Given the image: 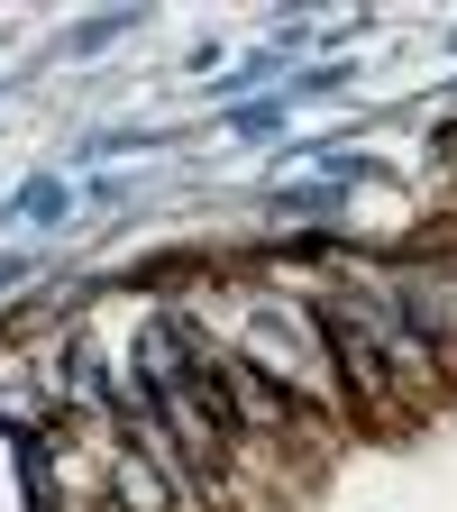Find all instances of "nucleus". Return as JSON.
Listing matches in <instances>:
<instances>
[{
  "instance_id": "obj_1",
  "label": "nucleus",
  "mask_w": 457,
  "mask_h": 512,
  "mask_svg": "<svg viewBox=\"0 0 457 512\" xmlns=\"http://www.w3.org/2000/svg\"><path fill=\"white\" fill-rule=\"evenodd\" d=\"M320 339H330V357H339V375H348V394H357V412L366 421H394V357H384V339H375V320L366 311H348V302H320Z\"/></svg>"
},
{
  "instance_id": "obj_2",
  "label": "nucleus",
  "mask_w": 457,
  "mask_h": 512,
  "mask_svg": "<svg viewBox=\"0 0 457 512\" xmlns=\"http://www.w3.org/2000/svg\"><path fill=\"white\" fill-rule=\"evenodd\" d=\"M403 320H412V339L439 366H457V275H412L403 284Z\"/></svg>"
},
{
  "instance_id": "obj_3",
  "label": "nucleus",
  "mask_w": 457,
  "mask_h": 512,
  "mask_svg": "<svg viewBox=\"0 0 457 512\" xmlns=\"http://www.w3.org/2000/svg\"><path fill=\"white\" fill-rule=\"evenodd\" d=\"M156 467H165V458H147V448H119V467H110L119 503H128V512H192V503H183V494H174Z\"/></svg>"
},
{
  "instance_id": "obj_4",
  "label": "nucleus",
  "mask_w": 457,
  "mask_h": 512,
  "mask_svg": "<svg viewBox=\"0 0 457 512\" xmlns=\"http://www.w3.org/2000/svg\"><path fill=\"white\" fill-rule=\"evenodd\" d=\"M19 211H28V220H55V211H64V192H55V183H28V192H19Z\"/></svg>"
},
{
  "instance_id": "obj_5",
  "label": "nucleus",
  "mask_w": 457,
  "mask_h": 512,
  "mask_svg": "<svg viewBox=\"0 0 457 512\" xmlns=\"http://www.w3.org/2000/svg\"><path fill=\"white\" fill-rule=\"evenodd\" d=\"M0 412H10V421H37V394H28V384H0Z\"/></svg>"
}]
</instances>
